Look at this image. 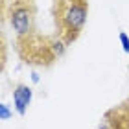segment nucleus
<instances>
[{
  "label": "nucleus",
  "mask_w": 129,
  "mask_h": 129,
  "mask_svg": "<svg viewBox=\"0 0 129 129\" xmlns=\"http://www.w3.org/2000/svg\"><path fill=\"white\" fill-rule=\"evenodd\" d=\"M120 43H122V46H124V52L129 54V37H127L125 31H120Z\"/></svg>",
  "instance_id": "nucleus-3"
},
{
  "label": "nucleus",
  "mask_w": 129,
  "mask_h": 129,
  "mask_svg": "<svg viewBox=\"0 0 129 129\" xmlns=\"http://www.w3.org/2000/svg\"><path fill=\"white\" fill-rule=\"evenodd\" d=\"M9 116H11V111L8 109V105H6V103H2V105H0V118H2V120H8Z\"/></svg>",
  "instance_id": "nucleus-4"
},
{
  "label": "nucleus",
  "mask_w": 129,
  "mask_h": 129,
  "mask_svg": "<svg viewBox=\"0 0 129 129\" xmlns=\"http://www.w3.org/2000/svg\"><path fill=\"white\" fill-rule=\"evenodd\" d=\"M89 13V0H55L54 2V17L55 28L64 44H72L81 35Z\"/></svg>",
  "instance_id": "nucleus-1"
},
{
  "label": "nucleus",
  "mask_w": 129,
  "mask_h": 129,
  "mask_svg": "<svg viewBox=\"0 0 129 129\" xmlns=\"http://www.w3.org/2000/svg\"><path fill=\"white\" fill-rule=\"evenodd\" d=\"M31 96H33V92H31V89L28 85L19 83V85L15 87V90H13V103H15L17 113H19L20 116L26 114L28 105L31 103Z\"/></svg>",
  "instance_id": "nucleus-2"
},
{
  "label": "nucleus",
  "mask_w": 129,
  "mask_h": 129,
  "mask_svg": "<svg viewBox=\"0 0 129 129\" xmlns=\"http://www.w3.org/2000/svg\"><path fill=\"white\" fill-rule=\"evenodd\" d=\"M31 79L35 81V83H37V81H39V76H37V74H35V72H33V74H31Z\"/></svg>",
  "instance_id": "nucleus-5"
}]
</instances>
